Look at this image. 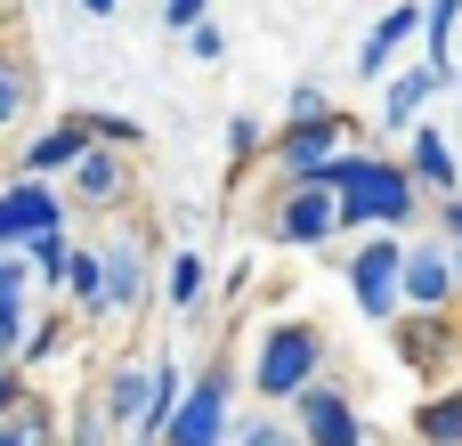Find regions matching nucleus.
I'll list each match as a JSON object with an SVG mask.
<instances>
[{
    "instance_id": "f257e3e1",
    "label": "nucleus",
    "mask_w": 462,
    "mask_h": 446,
    "mask_svg": "<svg viewBox=\"0 0 462 446\" xmlns=\"http://www.w3.org/2000/svg\"><path fill=\"white\" fill-rule=\"evenodd\" d=\"M300 187H325V195H333V236H357V228L398 236V228L422 211V187L406 179V163H398V154H374V146L325 154Z\"/></svg>"
},
{
    "instance_id": "f03ea898",
    "label": "nucleus",
    "mask_w": 462,
    "mask_h": 446,
    "mask_svg": "<svg viewBox=\"0 0 462 446\" xmlns=\"http://www.w3.org/2000/svg\"><path fill=\"white\" fill-rule=\"evenodd\" d=\"M309 382H325V333H317L309 317L268 325V333H260V358H252V390H260L268 406H292Z\"/></svg>"
},
{
    "instance_id": "7ed1b4c3",
    "label": "nucleus",
    "mask_w": 462,
    "mask_h": 446,
    "mask_svg": "<svg viewBox=\"0 0 462 446\" xmlns=\"http://www.w3.org/2000/svg\"><path fill=\"white\" fill-rule=\"evenodd\" d=\"M227 414H236V374L203 366V382L179 390V406L162 423V446H227Z\"/></svg>"
},
{
    "instance_id": "20e7f679",
    "label": "nucleus",
    "mask_w": 462,
    "mask_h": 446,
    "mask_svg": "<svg viewBox=\"0 0 462 446\" xmlns=\"http://www.w3.org/2000/svg\"><path fill=\"white\" fill-rule=\"evenodd\" d=\"M398 260H406V236H365L349 252V301H357V317H374V325L406 317L398 309Z\"/></svg>"
},
{
    "instance_id": "39448f33",
    "label": "nucleus",
    "mask_w": 462,
    "mask_h": 446,
    "mask_svg": "<svg viewBox=\"0 0 462 446\" xmlns=\"http://www.w3.org/2000/svg\"><path fill=\"white\" fill-rule=\"evenodd\" d=\"M341 138H349V114H300V122H284V130L268 138V163H276L284 187H300L325 154H341Z\"/></svg>"
},
{
    "instance_id": "423d86ee",
    "label": "nucleus",
    "mask_w": 462,
    "mask_h": 446,
    "mask_svg": "<svg viewBox=\"0 0 462 446\" xmlns=\"http://www.w3.org/2000/svg\"><path fill=\"white\" fill-rule=\"evenodd\" d=\"M398 309L455 317V260H447V244H406V260H398Z\"/></svg>"
},
{
    "instance_id": "0eeeda50",
    "label": "nucleus",
    "mask_w": 462,
    "mask_h": 446,
    "mask_svg": "<svg viewBox=\"0 0 462 446\" xmlns=\"http://www.w3.org/2000/svg\"><path fill=\"white\" fill-rule=\"evenodd\" d=\"M292 423H300V446H365V414L349 406V390L333 382H309L292 398Z\"/></svg>"
},
{
    "instance_id": "6e6552de",
    "label": "nucleus",
    "mask_w": 462,
    "mask_h": 446,
    "mask_svg": "<svg viewBox=\"0 0 462 446\" xmlns=\"http://www.w3.org/2000/svg\"><path fill=\"white\" fill-rule=\"evenodd\" d=\"M97 301H106V317H122V309L146 301V244H138V228H122V236L97 244Z\"/></svg>"
},
{
    "instance_id": "1a4fd4ad",
    "label": "nucleus",
    "mask_w": 462,
    "mask_h": 446,
    "mask_svg": "<svg viewBox=\"0 0 462 446\" xmlns=\"http://www.w3.org/2000/svg\"><path fill=\"white\" fill-rule=\"evenodd\" d=\"M276 244H292V252L333 244V195H325V187H284V203H276Z\"/></svg>"
},
{
    "instance_id": "9d476101",
    "label": "nucleus",
    "mask_w": 462,
    "mask_h": 446,
    "mask_svg": "<svg viewBox=\"0 0 462 446\" xmlns=\"http://www.w3.org/2000/svg\"><path fill=\"white\" fill-rule=\"evenodd\" d=\"M146 398H154V358H122L114 374H106V390H97V414H106V431H138V414H146Z\"/></svg>"
},
{
    "instance_id": "9b49d317",
    "label": "nucleus",
    "mask_w": 462,
    "mask_h": 446,
    "mask_svg": "<svg viewBox=\"0 0 462 446\" xmlns=\"http://www.w3.org/2000/svg\"><path fill=\"white\" fill-rule=\"evenodd\" d=\"M65 195L81 203V211H106V203H122V154H106V146H81L65 171Z\"/></svg>"
},
{
    "instance_id": "f8f14e48",
    "label": "nucleus",
    "mask_w": 462,
    "mask_h": 446,
    "mask_svg": "<svg viewBox=\"0 0 462 446\" xmlns=\"http://www.w3.org/2000/svg\"><path fill=\"white\" fill-rule=\"evenodd\" d=\"M406 138H414V154H406V179H414L422 195H455V187H462V163H455V146L439 138V122H414Z\"/></svg>"
},
{
    "instance_id": "ddd939ff",
    "label": "nucleus",
    "mask_w": 462,
    "mask_h": 446,
    "mask_svg": "<svg viewBox=\"0 0 462 446\" xmlns=\"http://www.w3.org/2000/svg\"><path fill=\"white\" fill-rule=\"evenodd\" d=\"M430 98H439V73H430V65H406V73H390V81H382V130H414Z\"/></svg>"
},
{
    "instance_id": "4468645a",
    "label": "nucleus",
    "mask_w": 462,
    "mask_h": 446,
    "mask_svg": "<svg viewBox=\"0 0 462 446\" xmlns=\"http://www.w3.org/2000/svg\"><path fill=\"white\" fill-rule=\"evenodd\" d=\"M0 203H8V219H16V244L41 236V228H65V195H57L49 179H24V171H16V187H8Z\"/></svg>"
},
{
    "instance_id": "2eb2a0df",
    "label": "nucleus",
    "mask_w": 462,
    "mask_h": 446,
    "mask_svg": "<svg viewBox=\"0 0 462 446\" xmlns=\"http://www.w3.org/2000/svg\"><path fill=\"white\" fill-rule=\"evenodd\" d=\"M81 146H89V122H81V114L49 122V130H41L32 146H24V179H57V171H65V163H73Z\"/></svg>"
},
{
    "instance_id": "dca6fc26",
    "label": "nucleus",
    "mask_w": 462,
    "mask_h": 446,
    "mask_svg": "<svg viewBox=\"0 0 462 446\" xmlns=\"http://www.w3.org/2000/svg\"><path fill=\"white\" fill-rule=\"evenodd\" d=\"M414 439L422 446H462V390H439L414 406Z\"/></svg>"
},
{
    "instance_id": "f3484780",
    "label": "nucleus",
    "mask_w": 462,
    "mask_h": 446,
    "mask_svg": "<svg viewBox=\"0 0 462 446\" xmlns=\"http://www.w3.org/2000/svg\"><path fill=\"white\" fill-rule=\"evenodd\" d=\"M16 252H24V268H32V284H65V260H73V236H65V228H41V236H24Z\"/></svg>"
},
{
    "instance_id": "a211bd4d",
    "label": "nucleus",
    "mask_w": 462,
    "mask_h": 446,
    "mask_svg": "<svg viewBox=\"0 0 462 446\" xmlns=\"http://www.w3.org/2000/svg\"><path fill=\"white\" fill-rule=\"evenodd\" d=\"M0 446H57V423H49V406H41V398L8 406V414H0Z\"/></svg>"
},
{
    "instance_id": "6ab92c4d",
    "label": "nucleus",
    "mask_w": 462,
    "mask_h": 446,
    "mask_svg": "<svg viewBox=\"0 0 462 446\" xmlns=\"http://www.w3.org/2000/svg\"><path fill=\"white\" fill-rule=\"evenodd\" d=\"M65 293L81 301V317H89V325L106 317V301H97V244H73V260H65Z\"/></svg>"
},
{
    "instance_id": "aec40b11",
    "label": "nucleus",
    "mask_w": 462,
    "mask_h": 446,
    "mask_svg": "<svg viewBox=\"0 0 462 446\" xmlns=\"http://www.w3.org/2000/svg\"><path fill=\"white\" fill-rule=\"evenodd\" d=\"M203 284H211L203 252H179V260H171V309H179V317H195V309H203Z\"/></svg>"
},
{
    "instance_id": "412c9836",
    "label": "nucleus",
    "mask_w": 462,
    "mask_h": 446,
    "mask_svg": "<svg viewBox=\"0 0 462 446\" xmlns=\"http://www.w3.org/2000/svg\"><path fill=\"white\" fill-rule=\"evenodd\" d=\"M24 98H32V65L24 57H0V138L24 122Z\"/></svg>"
},
{
    "instance_id": "4be33fe9",
    "label": "nucleus",
    "mask_w": 462,
    "mask_h": 446,
    "mask_svg": "<svg viewBox=\"0 0 462 446\" xmlns=\"http://www.w3.org/2000/svg\"><path fill=\"white\" fill-rule=\"evenodd\" d=\"M81 122H89V146H106V154L146 146V122H130V114H81Z\"/></svg>"
},
{
    "instance_id": "5701e85b",
    "label": "nucleus",
    "mask_w": 462,
    "mask_h": 446,
    "mask_svg": "<svg viewBox=\"0 0 462 446\" xmlns=\"http://www.w3.org/2000/svg\"><path fill=\"white\" fill-rule=\"evenodd\" d=\"M227 154H236V163L268 154V122H260V114H227Z\"/></svg>"
},
{
    "instance_id": "b1692460",
    "label": "nucleus",
    "mask_w": 462,
    "mask_h": 446,
    "mask_svg": "<svg viewBox=\"0 0 462 446\" xmlns=\"http://www.w3.org/2000/svg\"><path fill=\"white\" fill-rule=\"evenodd\" d=\"M65 349V317H41L32 333H24V349H16V366H41V358H57Z\"/></svg>"
},
{
    "instance_id": "393cba45",
    "label": "nucleus",
    "mask_w": 462,
    "mask_h": 446,
    "mask_svg": "<svg viewBox=\"0 0 462 446\" xmlns=\"http://www.w3.org/2000/svg\"><path fill=\"white\" fill-rule=\"evenodd\" d=\"M179 41H187V57H195V65H219V57H227V33H219L211 16H203V24H187Z\"/></svg>"
},
{
    "instance_id": "a878e982",
    "label": "nucleus",
    "mask_w": 462,
    "mask_h": 446,
    "mask_svg": "<svg viewBox=\"0 0 462 446\" xmlns=\"http://www.w3.org/2000/svg\"><path fill=\"white\" fill-rule=\"evenodd\" d=\"M114 431H106V414H97V398H81V414H73V439L65 446H106Z\"/></svg>"
},
{
    "instance_id": "bb28decb",
    "label": "nucleus",
    "mask_w": 462,
    "mask_h": 446,
    "mask_svg": "<svg viewBox=\"0 0 462 446\" xmlns=\"http://www.w3.org/2000/svg\"><path fill=\"white\" fill-rule=\"evenodd\" d=\"M300 114H333L317 81H292V89H284V122H300Z\"/></svg>"
},
{
    "instance_id": "cd10ccee",
    "label": "nucleus",
    "mask_w": 462,
    "mask_h": 446,
    "mask_svg": "<svg viewBox=\"0 0 462 446\" xmlns=\"http://www.w3.org/2000/svg\"><path fill=\"white\" fill-rule=\"evenodd\" d=\"M211 16V0H162V24L171 33H187V24H203Z\"/></svg>"
},
{
    "instance_id": "c85d7f7f",
    "label": "nucleus",
    "mask_w": 462,
    "mask_h": 446,
    "mask_svg": "<svg viewBox=\"0 0 462 446\" xmlns=\"http://www.w3.org/2000/svg\"><path fill=\"white\" fill-rule=\"evenodd\" d=\"M236 446H284V423H276V414H260V423H244V431H236Z\"/></svg>"
},
{
    "instance_id": "c756f323",
    "label": "nucleus",
    "mask_w": 462,
    "mask_h": 446,
    "mask_svg": "<svg viewBox=\"0 0 462 446\" xmlns=\"http://www.w3.org/2000/svg\"><path fill=\"white\" fill-rule=\"evenodd\" d=\"M439 228H447L439 244H462V187H455V195H439Z\"/></svg>"
},
{
    "instance_id": "7c9ffc66",
    "label": "nucleus",
    "mask_w": 462,
    "mask_h": 446,
    "mask_svg": "<svg viewBox=\"0 0 462 446\" xmlns=\"http://www.w3.org/2000/svg\"><path fill=\"white\" fill-rule=\"evenodd\" d=\"M24 398H32V390H24V366H0V414L24 406Z\"/></svg>"
},
{
    "instance_id": "2f4dec72",
    "label": "nucleus",
    "mask_w": 462,
    "mask_h": 446,
    "mask_svg": "<svg viewBox=\"0 0 462 446\" xmlns=\"http://www.w3.org/2000/svg\"><path fill=\"white\" fill-rule=\"evenodd\" d=\"M0 252H16V219H8V203H0Z\"/></svg>"
},
{
    "instance_id": "473e14b6",
    "label": "nucleus",
    "mask_w": 462,
    "mask_h": 446,
    "mask_svg": "<svg viewBox=\"0 0 462 446\" xmlns=\"http://www.w3.org/2000/svg\"><path fill=\"white\" fill-rule=\"evenodd\" d=\"M447 260H455V309H462V244H447Z\"/></svg>"
},
{
    "instance_id": "72a5a7b5",
    "label": "nucleus",
    "mask_w": 462,
    "mask_h": 446,
    "mask_svg": "<svg viewBox=\"0 0 462 446\" xmlns=\"http://www.w3.org/2000/svg\"><path fill=\"white\" fill-rule=\"evenodd\" d=\"M81 8H89V16H114V8H122V0H81Z\"/></svg>"
},
{
    "instance_id": "f704fd0d",
    "label": "nucleus",
    "mask_w": 462,
    "mask_h": 446,
    "mask_svg": "<svg viewBox=\"0 0 462 446\" xmlns=\"http://www.w3.org/2000/svg\"><path fill=\"white\" fill-rule=\"evenodd\" d=\"M8 8H16V0H0V24H8Z\"/></svg>"
}]
</instances>
